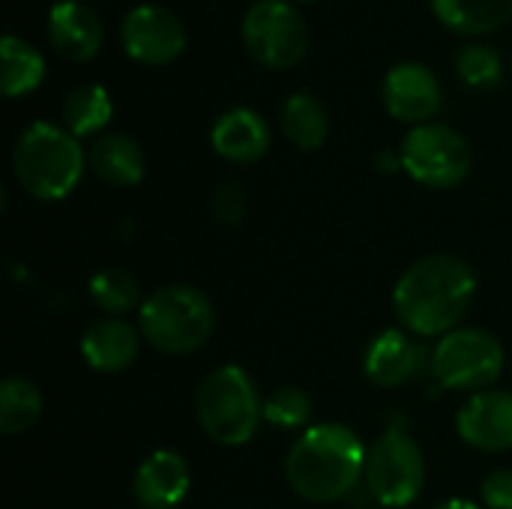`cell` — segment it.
Listing matches in <instances>:
<instances>
[{
	"mask_svg": "<svg viewBox=\"0 0 512 509\" xmlns=\"http://www.w3.org/2000/svg\"><path fill=\"white\" fill-rule=\"evenodd\" d=\"M477 294L474 270L456 255H426L411 264L393 288V312L402 330L435 339L468 315Z\"/></svg>",
	"mask_w": 512,
	"mask_h": 509,
	"instance_id": "1",
	"label": "cell"
},
{
	"mask_svg": "<svg viewBox=\"0 0 512 509\" xmlns=\"http://www.w3.org/2000/svg\"><path fill=\"white\" fill-rule=\"evenodd\" d=\"M369 450L342 423L309 426L285 459L288 486L312 504H336L357 489Z\"/></svg>",
	"mask_w": 512,
	"mask_h": 509,
	"instance_id": "2",
	"label": "cell"
},
{
	"mask_svg": "<svg viewBox=\"0 0 512 509\" xmlns=\"http://www.w3.org/2000/svg\"><path fill=\"white\" fill-rule=\"evenodd\" d=\"M84 150L78 138L57 123L36 120L15 138L12 168L27 195L36 201L66 198L84 174Z\"/></svg>",
	"mask_w": 512,
	"mask_h": 509,
	"instance_id": "3",
	"label": "cell"
},
{
	"mask_svg": "<svg viewBox=\"0 0 512 509\" xmlns=\"http://www.w3.org/2000/svg\"><path fill=\"white\" fill-rule=\"evenodd\" d=\"M138 330L156 351L183 357L204 348L216 333V306L192 285H168L141 303Z\"/></svg>",
	"mask_w": 512,
	"mask_h": 509,
	"instance_id": "4",
	"label": "cell"
},
{
	"mask_svg": "<svg viewBox=\"0 0 512 509\" xmlns=\"http://www.w3.org/2000/svg\"><path fill=\"white\" fill-rule=\"evenodd\" d=\"M195 414L210 441L222 447H243L255 438L264 420V402L249 372L228 363L201 381Z\"/></svg>",
	"mask_w": 512,
	"mask_h": 509,
	"instance_id": "5",
	"label": "cell"
},
{
	"mask_svg": "<svg viewBox=\"0 0 512 509\" xmlns=\"http://www.w3.org/2000/svg\"><path fill=\"white\" fill-rule=\"evenodd\" d=\"M504 345L480 327H456L432 351V378L453 393H483L504 375Z\"/></svg>",
	"mask_w": 512,
	"mask_h": 509,
	"instance_id": "6",
	"label": "cell"
},
{
	"mask_svg": "<svg viewBox=\"0 0 512 509\" xmlns=\"http://www.w3.org/2000/svg\"><path fill=\"white\" fill-rule=\"evenodd\" d=\"M363 483L378 507H411L426 486V456L420 444L402 429H387L369 447Z\"/></svg>",
	"mask_w": 512,
	"mask_h": 509,
	"instance_id": "7",
	"label": "cell"
},
{
	"mask_svg": "<svg viewBox=\"0 0 512 509\" xmlns=\"http://www.w3.org/2000/svg\"><path fill=\"white\" fill-rule=\"evenodd\" d=\"M252 60L267 69H291L309 51V24L288 0H258L240 27Z\"/></svg>",
	"mask_w": 512,
	"mask_h": 509,
	"instance_id": "8",
	"label": "cell"
},
{
	"mask_svg": "<svg viewBox=\"0 0 512 509\" xmlns=\"http://www.w3.org/2000/svg\"><path fill=\"white\" fill-rule=\"evenodd\" d=\"M402 168L426 189H453L471 174V147L468 141L444 123L414 126L399 150Z\"/></svg>",
	"mask_w": 512,
	"mask_h": 509,
	"instance_id": "9",
	"label": "cell"
},
{
	"mask_svg": "<svg viewBox=\"0 0 512 509\" xmlns=\"http://www.w3.org/2000/svg\"><path fill=\"white\" fill-rule=\"evenodd\" d=\"M120 39L132 60L147 66H165L183 54L186 27L168 6L141 3L123 18Z\"/></svg>",
	"mask_w": 512,
	"mask_h": 509,
	"instance_id": "10",
	"label": "cell"
},
{
	"mask_svg": "<svg viewBox=\"0 0 512 509\" xmlns=\"http://www.w3.org/2000/svg\"><path fill=\"white\" fill-rule=\"evenodd\" d=\"M381 93H384V105L390 117H396L399 123H411V126L432 123V117L441 111V102H444L435 72L417 60L396 63L384 75Z\"/></svg>",
	"mask_w": 512,
	"mask_h": 509,
	"instance_id": "11",
	"label": "cell"
},
{
	"mask_svg": "<svg viewBox=\"0 0 512 509\" xmlns=\"http://www.w3.org/2000/svg\"><path fill=\"white\" fill-rule=\"evenodd\" d=\"M456 429L462 441L480 453L512 450V393L507 390L474 393L462 405L456 417Z\"/></svg>",
	"mask_w": 512,
	"mask_h": 509,
	"instance_id": "12",
	"label": "cell"
},
{
	"mask_svg": "<svg viewBox=\"0 0 512 509\" xmlns=\"http://www.w3.org/2000/svg\"><path fill=\"white\" fill-rule=\"evenodd\" d=\"M426 366V351L408 330H384L378 333L366 354H363V372L366 378L381 390H396L408 381H414Z\"/></svg>",
	"mask_w": 512,
	"mask_h": 509,
	"instance_id": "13",
	"label": "cell"
},
{
	"mask_svg": "<svg viewBox=\"0 0 512 509\" xmlns=\"http://www.w3.org/2000/svg\"><path fill=\"white\" fill-rule=\"evenodd\" d=\"M192 489L189 462L174 450H153L132 477V495L144 509H174Z\"/></svg>",
	"mask_w": 512,
	"mask_h": 509,
	"instance_id": "14",
	"label": "cell"
},
{
	"mask_svg": "<svg viewBox=\"0 0 512 509\" xmlns=\"http://www.w3.org/2000/svg\"><path fill=\"white\" fill-rule=\"evenodd\" d=\"M48 42L60 57L84 63L102 48V21L81 0H57L48 12Z\"/></svg>",
	"mask_w": 512,
	"mask_h": 509,
	"instance_id": "15",
	"label": "cell"
},
{
	"mask_svg": "<svg viewBox=\"0 0 512 509\" xmlns=\"http://www.w3.org/2000/svg\"><path fill=\"white\" fill-rule=\"evenodd\" d=\"M210 144L222 159L234 165H252L270 150V126L252 108H228L213 123Z\"/></svg>",
	"mask_w": 512,
	"mask_h": 509,
	"instance_id": "16",
	"label": "cell"
},
{
	"mask_svg": "<svg viewBox=\"0 0 512 509\" xmlns=\"http://www.w3.org/2000/svg\"><path fill=\"white\" fill-rule=\"evenodd\" d=\"M141 351V330L123 318H99L81 336V357L90 369L114 375L129 369Z\"/></svg>",
	"mask_w": 512,
	"mask_h": 509,
	"instance_id": "17",
	"label": "cell"
},
{
	"mask_svg": "<svg viewBox=\"0 0 512 509\" xmlns=\"http://www.w3.org/2000/svg\"><path fill=\"white\" fill-rule=\"evenodd\" d=\"M90 168L96 171L99 180H105L108 186L126 189V186H138L144 180V150L135 138L111 132V135H99L87 153Z\"/></svg>",
	"mask_w": 512,
	"mask_h": 509,
	"instance_id": "18",
	"label": "cell"
},
{
	"mask_svg": "<svg viewBox=\"0 0 512 509\" xmlns=\"http://www.w3.org/2000/svg\"><path fill=\"white\" fill-rule=\"evenodd\" d=\"M432 9L462 36L495 33L512 21V0H432Z\"/></svg>",
	"mask_w": 512,
	"mask_h": 509,
	"instance_id": "19",
	"label": "cell"
},
{
	"mask_svg": "<svg viewBox=\"0 0 512 509\" xmlns=\"http://www.w3.org/2000/svg\"><path fill=\"white\" fill-rule=\"evenodd\" d=\"M0 60H3V75H0V90L6 99L33 93L42 78H45V57L39 48H33L27 39H18L15 33H6L0 42Z\"/></svg>",
	"mask_w": 512,
	"mask_h": 509,
	"instance_id": "20",
	"label": "cell"
},
{
	"mask_svg": "<svg viewBox=\"0 0 512 509\" xmlns=\"http://www.w3.org/2000/svg\"><path fill=\"white\" fill-rule=\"evenodd\" d=\"M282 129L288 141L300 150H318L330 132L327 105L312 93H294L282 105Z\"/></svg>",
	"mask_w": 512,
	"mask_h": 509,
	"instance_id": "21",
	"label": "cell"
},
{
	"mask_svg": "<svg viewBox=\"0 0 512 509\" xmlns=\"http://www.w3.org/2000/svg\"><path fill=\"white\" fill-rule=\"evenodd\" d=\"M114 117V102L102 84H84L63 99V126L75 135H96Z\"/></svg>",
	"mask_w": 512,
	"mask_h": 509,
	"instance_id": "22",
	"label": "cell"
},
{
	"mask_svg": "<svg viewBox=\"0 0 512 509\" xmlns=\"http://www.w3.org/2000/svg\"><path fill=\"white\" fill-rule=\"evenodd\" d=\"M42 417V393L27 378H6L0 384V432L21 435Z\"/></svg>",
	"mask_w": 512,
	"mask_h": 509,
	"instance_id": "23",
	"label": "cell"
},
{
	"mask_svg": "<svg viewBox=\"0 0 512 509\" xmlns=\"http://www.w3.org/2000/svg\"><path fill=\"white\" fill-rule=\"evenodd\" d=\"M87 288H90V300L96 303V309L105 312L108 318H123L132 309H141V285L132 273L120 267L99 270Z\"/></svg>",
	"mask_w": 512,
	"mask_h": 509,
	"instance_id": "24",
	"label": "cell"
},
{
	"mask_svg": "<svg viewBox=\"0 0 512 509\" xmlns=\"http://www.w3.org/2000/svg\"><path fill=\"white\" fill-rule=\"evenodd\" d=\"M312 414H315L312 396L303 387H294V384L276 387L264 399V420L273 429H303V426H309Z\"/></svg>",
	"mask_w": 512,
	"mask_h": 509,
	"instance_id": "25",
	"label": "cell"
},
{
	"mask_svg": "<svg viewBox=\"0 0 512 509\" xmlns=\"http://www.w3.org/2000/svg\"><path fill=\"white\" fill-rule=\"evenodd\" d=\"M456 72L459 78L474 87V90H492L504 78V63L501 54L483 42H468L456 54Z\"/></svg>",
	"mask_w": 512,
	"mask_h": 509,
	"instance_id": "26",
	"label": "cell"
},
{
	"mask_svg": "<svg viewBox=\"0 0 512 509\" xmlns=\"http://www.w3.org/2000/svg\"><path fill=\"white\" fill-rule=\"evenodd\" d=\"M213 219L219 225H240L246 216V195L237 183H222L213 192Z\"/></svg>",
	"mask_w": 512,
	"mask_h": 509,
	"instance_id": "27",
	"label": "cell"
},
{
	"mask_svg": "<svg viewBox=\"0 0 512 509\" xmlns=\"http://www.w3.org/2000/svg\"><path fill=\"white\" fill-rule=\"evenodd\" d=\"M480 495H483V504L489 509H512V471L489 474Z\"/></svg>",
	"mask_w": 512,
	"mask_h": 509,
	"instance_id": "28",
	"label": "cell"
},
{
	"mask_svg": "<svg viewBox=\"0 0 512 509\" xmlns=\"http://www.w3.org/2000/svg\"><path fill=\"white\" fill-rule=\"evenodd\" d=\"M438 509H480L474 501H465V498H453V501H447V504H441Z\"/></svg>",
	"mask_w": 512,
	"mask_h": 509,
	"instance_id": "29",
	"label": "cell"
},
{
	"mask_svg": "<svg viewBox=\"0 0 512 509\" xmlns=\"http://www.w3.org/2000/svg\"><path fill=\"white\" fill-rule=\"evenodd\" d=\"M288 3H315V0H288Z\"/></svg>",
	"mask_w": 512,
	"mask_h": 509,
	"instance_id": "30",
	"label": "cell"
}]
</instances>
